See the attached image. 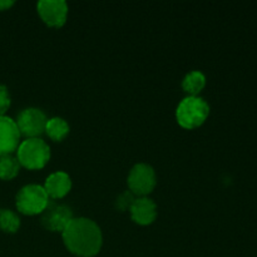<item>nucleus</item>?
<instances>
[{
	"instance_id": "obj_1",
	"label": "nucleus",
	"mask_w": 257,
	"mask_h": 257,
	"mask_svg": "<svg viewBox=\"0 0 257 257\" xmlns=\"http://www.w3.org/2000/svg\"><path fill=\"white\" fill-rule=\"evenodd\" d=\"M62 237L68 251L77 257H93L102 248V231L89 218H73L62 232Z\"/></svg>"
},
{
	"instance_id": "obj_2",
	"label": "nucleus",
	"mask_w": 257,
	"mask_h": 257,
	"mask_svg": "<svg viewBox=\"0 0 257 257\" xmlns=\"http://www.w3.org/2000/svg\"><path fill=\"white\" fill-rule=\"evenodd\" d=\"M210 114V105L201 97H186L176 109L178 124L186 130H195L202 125Z\"/></svg>"
},
{
	"instance_id": "obj_3",
	"label": "nucleus",
	"mask_w": 257,
	"mask_h": 257,
	"mask_svg": "<svg viewBox=\"0 0 257 257\" xmlns=\"http://www.w3.org/2000/svg\"><path fill=\"white\" fill-rule=\"evenodd\" d=\"M17 160L28 170H42L50 160V148L42 138H27L18 147Z\"/></svg>"
},
{
	"instance_id": "obj_4",
	"label": "nucleus",
	"mask_w": 257,
	"mask_h": 257,
	"mask_svg": "<svg viewBox=\"0 0 257 257\" xmlns=\"http://www.w3.org/2000/svg\"><path fill=\"white\" fill-rule=\"evenodd\" d=\"M49 196L43 186L28 185L18 192L15 205L23 215L34 216L43 213L49 205Z\"/></svg>"
},
{
	"instance_id": "obj_5",
	"label": "nucleus",
	"mask_w": 257,
	"mask_h": 257,
	"mask_svg": "<svg viewBox=\"0 0 257 257\" xmlns=\"http://www.w3.org/2000/svg\"><path fill=\"white\" fill-rule=\"evenodd\" d=\"M127 183L130 192L138 197H146L155 190L156 185H157L155 170L150 165L138 163L131 170Z\"/></svg>"
},
{
	"instance_id": "obj_6",
	"label": "nucleus",
	"mask_w": 257,
	"mask_h": 257,
	"mask_svg": "<svg viewBox=\"0 0 257 257\" xmlns=\"http://www.w3.org/2000/svg\"><path fill=\"white\" fill-rule=\"evenodd\" d=\"M47 115L38 108H25L18 114L17 123L20 136L27 138H39L45 131Z\"/></svg>"
},
{
	"instance_id": "obj_7",
	"label": "nucleus",
	"mask_w": 257,
	"mask_h": 257,
	"mask_svg": "<svg viewBox=\"0 0 257 257\" xmlns=\"http://www.w3.org/2000/svg\"><path fill=\"white\" fill-rule=\"evenodd\" d=\"M73 218L74 217L70 207L49 202L42 213V225L52 232H63Z\"/></svg>"
},
{
	"instance_id": "obj_8",
	"label": "nucleus",
	"mask_w": 257,
	"mask_h": 257,
	"mask_svg": "<svg viewBox=\"0 0 257 257\" xmlns=\"http://www.w3.org/2000/svg\"><path fill=\"white\" fill-rule=\"evenodd\" d=\"M38 14L48 27L60 28L68 17V5L63 0H42L37 4Z\"/></svg>"
},
{
	"instance_id": "obj_9",
	"label": "nucleus",
	"mask_w": 257,
	"mask_h": 257,
	"mask_svg": "<svg viewBox=\"0 0 257 257\" xmlns=\"http://www.w3.org/2000/svg\"><path fill=\"white\" fill-rule=\"evenodd\" d=\"M20 145V132L14 119L0 117V157L12 155Z\"/></svg>"
},
{
	"instance_id": "obj_10",
	"label": "nucleus",
	"mask_w": 257,
	"mask_h": 257,
	"mask_svg": "<svg viewBox=\"0 0 257 257\" xmlns=\"http://www.w3.org/2000/svg\"><path fill=\"white\" fill-rule=\"evenodd\" d=\"M131 218L141 226H148L157 217V206L151 198L138 197L130 208Z\"/></svg>"
},
{
	"instance_id": "obj_11",
	"label": "nucleus",
	"mask_w": 257,
	"mask_h": 257,
	"mask_svg": "<svg viewBox=\"0 0 257 257\" xmlns=\"http://www.w3.org/2000/svg\"><path fill=\"white\" fill-rule=\"evenodd\" d=\"M43 187H44L49 198L59 200V198L65 197L69 193L70 188H72V180H70L68 173L58 171V172L48 176Z\"/></svg>"
},
{
	"instance_id": "obj_12",
	"label": "nucleus",
	"mask_w": 257,
	"mask_h": 257,
	"mask_svg": "<svg viewBox=\"0 0 257 257\" xmlns=\"http://www.w3.org/2000/svg\"><path fill=\"white\" fill-rule=\"evenodd\" d=\"M44 133L54 142H62L69 135V124L60 117H53L47 120Z\"/></svg>"
},
{
	"instance_id": "obj_13",
	"label": "nucleus",
	"mask_w": 257,
	"mask_h": 257,
	"mask_svg": "<svg viewBox=\"0 0 257 257\" xmlns=\"http://www.w3.org/2000/svg\"><path fill=\"white\" fill-rule=\"evenodd\" d=\"M206 85V77L198 70L186 74L182 80V89L191 97H197Z\"/></svg>"
},
{
	"instance_id": "obj_14",
	"label": "nucleus",
	"mask_w": 257,
	"mask_h": 257,
	"mask_svg": "<svg viewBox=\"0 0 257 257\" xmlns=\"http://www.w3.org/2000/svg\"><path fill=\"white\" fill-rule=\"evenodd\" d=\"M19 170L20 165L18 162L17 157H13L12 155L0 157V180H13V178H15L18 176Z\"/></svg>"
},
{
	"instance_id": "obj_15",
	"label": "nucleus",
	"mask_w": 257,
	"mask_h": 257,
	"mask_svg": "<svg viewBox=\"0 0 257 257\" xmlns=\"http://www.w3.org/2000/svg\"><path fill=\"white\" fill-rule=\"evenodd\" d=\"M20 227V218L10 210H0V230L7 233H15Z\"/></svg>"
},
{
	"instance_id": "obj_16",
	"label": "nucleus",
	"mask_w": 257,
	"mask_h": 257,
	"mask_svg": "<svg viewBox=\"0 0 257 257\" xmlns=\"http://www.w3.org/2000/svg\"><path fill=\"white\" fill-rule=\"evenodd\" d=\"M136 197L135 195H133L132 192H130V191H125V192H123L122 195L118 196V198L115 200V208L119 211H127L130 210L131 206H132V203L135 202Z\"/></svg>"
},
{
	"instance_id": "obj_17",
	"label": "nucleus",
	"mask_w": 257,
	"mask_h": 257,
	"mask_svg": "<svg viewBox=\"0 0 257 257\" xmlns=\"http://www.w3.org/2000/svg\"><path fill=\"white\" fill-rule=\"evenodd\" d=\"M10 103H12V99H10L9 90L5 85L0 84V117L5 115V112L10 107Z\"/></svg>"
},
{
	"instance_id": "obj_18",
	"label": "nucleus",
	"mask_w": 257,
	"mask_h": 257,
	"mask_svg": "<svg viewBox=\"0 0 257 257\" xmlns=\"http://www.w3.org/2000/svg\"><path fill=\"white\" fill-rule=\"evenodd\" d=\"M14 5V2L13 0H0V12L3 10H8L10 7Z\"/></svg>"
}]
</instances>
